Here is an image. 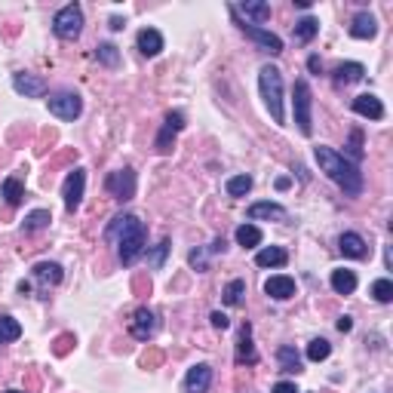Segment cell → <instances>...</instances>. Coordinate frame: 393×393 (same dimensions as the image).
I'll use <instances>...</instances> for the list:
<instances>
[{"label": "cell", "mask_w": 393, "mask_h": 393, "mask_svg": "<svg viewBox=\"0 0 393 393\" xmlns=\"http://www.w3.org/2000/svg\"><path fill=\"white\" fill-rule=\"evenodd\" d=\"M157 332V314L151 307H138L129 320V335L136 341H151Z\"/></svg>", "instance_id": "cell-10"}, {"label": "cell", "mask_w": 393, "mask_h": 393, "mask_svg": "<svg viewBox=\"0 0 393 393\" xmlns=\"http://www.w3.org/2000/svg\"><path fill=\"white\" fill-rule=\"evenodd\" d=\"M209 320H212V326H215V329H227V326H231V320H227V316L221 314V310H212V316H209Z\"/></svg>", "instance_id": "cell-41"}, {"label": "cell", "mask_w": 393, "mask_h": 393, "mask_svg": "<svg viewBox=\"0 0 393 393\" xmlns=\"http://www.w3.org/2000/svg\"><path fill=\"white\" fill-rule=\"evenodd\" d=\"M34 280H40L43 286H58L65 280V271H62V264H56V262H40V264H34Z\"/></svg>", "instance_id": "cell-21"}, {"label": "cell", "mask_w": 393, "mask_h": 393, "mask_svg": "<svg viewBox=\"0 0 393 393\" xmlns=\"http://www.w3.org/2000/svg\"><path fill=\"white\" fill-rule=\"evenodd\" d=\"M225 191L231 197H246L249 191H252V175H234V179H227Z\"/></svg>", "instance_id": "cell-33"}, {"label": "cell", "mask_w": 393, "mask_h": 393, "mask_svg": "<svg viewBox=\"0 0 393 393\" xmlns=\"http://www.w3.org/2000/svg\"><path fill=\"white\" fill-rule=\"evenodd\" d=\"M292 111H295V123H298L301 136H310L314 132V117H310V108H314V95H310L307 80H298L292 90Z\"/></svg>", "instance_id": "cell-5"}, {"label": "cell", "mask_w": 393, "mask_h": 393, "mask_svg": "<svg viewBox=\"0 0 393 393\" xmlns=\"http://www.w3.org/2000/svg\"><path fill=\"white\" fill-rule=\"evenodd\" d=\"M225 304L227 307H240L243 304V295H246V283H243V280H231V283L225 286Z\"/></svg>", "instance_id": "cell-30"}, {"label": "cell", "mask_w": 393, "mask_h": 393, "mask_svg": "<svg viewBox=\"0 0 393 393\" xmlns=\"http://www.w3.org/2000/svg\"><path fill=\"white\" fill-rule=\"evenodd\" d=\"M0 197H3L10 206H19L22 200H25V184H22L16 175H10V179L0 182Z\"/></svg>", "instance_id": "cell-24"}, {"label": "cell", "mask_w": 393, "mask_h": 393, "mask_svg": "<svg viewBox=\"0 0 393 393\" xmlns=\"http://www.w3.org/2000/svg\"><path fill=\"white\" fill-rule=\"evenodd\" d=\"M83 188H86V173L83 169H71L62 184V200H65V209L68 212L80 209V203H83Z\"/></svg>", "instance_id": "cell-8"}, {"label": "cell", "mask_w": 393, "mask_h": 393, "mask_svg": "<svg viewBox=\"0 0 393 393\" xmlns=\"http://www.w3.org/2000/svg\"><path fill=\"white\" fill-rule=\"evenodd\" d=\"M188 262H191V268H197V271H209V262H206V249H194L188 255Z\"/></svg>", "instance_id": "cell-40"}, {"label": "cell", "mask_w": 393, "mask_h": 393, "mask_svg": "<svg viewBox=\"0 0 393 393\" xmlns=\"http://www.w3.org/2000/svg\"><path fill=\"white\" fill-rule=\"evenodd\" d=\"M362 157H366V151H362V129H353L351 132V142H347V160L357 166Z\"/></svg>", "instance_id": "cell-35"}, {"label": "cell", "mask_w": 393, "mask_h": 393, "mask_svg": "<svg viewBox=\"0 0 393 393\" xmlns=\"http://www.w3.org/2000/svg\"><path fill=\"white\" fill-rule=\"evenodd\" d=\"M353 329V320H351V316H341V320H338V332H351Z\"/></svg>", "instance_id": "cell-44"}, {"label": "cell", "mask_w": 393, "mask_h": 393, "mask_svg": "<svg viewBox=\"0 0 393 393\" xmlns=\"http://www.w3.org/2000/svg\"><path fill=\"white\" fill-rule=\"evenodd\" d=\"M13 90L25 99H43L47 95V80L37 77V74H28V71H19L13 74Z\"/></svg>", "instance_id": "cell-11"}, {"label": "cell", "mask_w": 393, "mask_h": 393, "mask_svg": "<svg viewBox=\"0 0 393 393\" xmlns=\"http://www.w3.org/2000/svg\"><path fill=\"white\" fill-rule=\"evenodd\" d=\"M236 362H258V353H255V344H252V329L249 326H243L240 329V341H236Z\"/></svg>", "instance_id": "cell-23"}, {"label": "cell", "mask_w": 393, "mask_h": 393, "mask_svg": "<svg viewBox=\"0 0 393 393\" xmlns=\"http://www.w3.org/2000/svg\"><path fill=\"white\" fill-rule=\"evenodd\" d=\"M271 393H298V387H295V384H289V381H280V384H273Z\"/></svg>", "instance_id": "cell-42"}, {"label": "cell", "mask_w": 393, "mask_h": 393, "mask_svg": "<svg viewBox=\"0 0 393 393\" xmlns=\"http://www.w3.org/2000/svg\"><path fill=\"white\" fill-rule=\"evenodd\" d=\"M49 114L58 117V120H77L80 111H83V99H80L74 90H58L47 99Z\"/></svg>", "instance_id": "cell-6"}, {"label": "cell", "mask_w": 393, "mask_h": 393, "mask_svg": "<svg viewBox=\"0 0 393 393\" xmlns=\"http://www.w3.org/2000/svg\"><path fill=\"white\" fill-rule=\"evenodd\" d=\"M6 393H25V390H6Z\"/></svg>", "instance_id": "cell-47"}, {"label": "cell", "mask_w": 393, "mask_h": 393, "mask_svg": "<svg viewBox=\"0 0 393 393\" xmlns=\"http://www.w3.org/2000/svg\"><path fill=\"white\" fill-rule=\"evenodd\" d=\"M49 221H53V215H49L47 209H34V212L25 215L22 231H25V234H37V231H43V227H49Z\"/></svg>", "instance_id": "cell-28"}, {"label": "cell", "mask_w": 393, "mask_h": 393, "mask_svg": "<svg viewBox=\"0 0 393 393\" xmlns=\"http://www.w3.org/2000/svg\"><path fill=\"white\" fill-rule=\"evenodd\" d=\"M173 145H175V132H169L166 126H163L160 136H157V151L160 154H169V151H173Z\"/></svg>", "instance_id": "cell-38"}, {"label": "cell", "mask_w": 393, "mask_h": 393, "mask_svg": "<svg viewBox=\"0 0 393 393\" xmlns=\"http://www.w3.org/2000/svg\"><path fill=\"white\" fill-rule=\"evenodd\" d=\"M372 298L381 301V304H390L393 301V283H390L387 277H381V280H375V283H372Z\"/></svg>", "instance_id": "cell-36"}, {"label": "cell", "mask_w": 393, "mask_h": 393, "mask_svg": "<svg viewBox=\"0 0 393 393\" xmlns=\"http://www.w3.org/2000/svg\"><path fill=\"white\" fill-rule=\"evenodd\" d=\"M258 90H262V99L271 111V120L277 126L286 123V108H283V71L277 65H262L258 68Z\"/></svg>", "instance_id": "cell-3"}, {"label": "cell", "mask_w": 393, "mask_h": 393, "mask_svg": "<svg viewBox=\"0 0 393 393\" xmlns=\"http://www.w3.org/2000/svg\"><path fill=\"white\" fill-rule=\"evenodd\" d=\"M136 43H138V53L147 56V58L163 53V34L157 31V28H142L136 37Z\"/></svg>", "instance_id": "cell-15"}, {"label": "cell", "mask_w": 393, "mask_h": 393, "mask_svg": "<svg viewBox=\"0 0 393 393\" xmlns=\"http://www.w3.org/2000/svg\"><path fill=\"white\" fill-rule=\"evenodd\" d=\"M234 19H236V28H240V31L246 34L249 40H255L258 47L264 49V53H271V56H280V53H283V40H280L277 34L264 31V28H258V25H249V22H243L240 16H234Z\"/></svg>", "instance_id": "cell-9"}, {"label": "cell", "mask_w": 393, "mask_h": 393, "mask_svg": "<svg viewBox=\"0 0 393 393\" xmlns=\"http://www.w3.org/2000/svg\"><path fill=\"white\" fill-rule=\"evenodd\" d=\"M236 243L246 246V249L258 246V243H262V231H258L255 225H240V227H236Z\"/></svg>", "instance_id": "cell-32"}, {"label": "cell", "mask_w": 393, "mask_h": 393, "mask_svg": "<svg viewBox=\"0 0 393 393\" xmlns=\"http://www.w3.org/2000/svg\"><path fill=\"white\" fill-rule=\"evenodd\" d=\"M163 126H166L169 132H182L184 129V114H182V111H169L166 123H163Z\"/></svg>", "instance_id": "cell-39"}, {"label": "cell", "mask_w": 393, "mask_h": 393, "mask_svg": "<svg viewBox=\"0 0 393 393\" xmlns=\"http://www.w3.org/2000/svg\"><path fill=\"white\" fill-rule=\"evenodd\" d=\"M111 28H114V31H120V28H123V19L114 16V19H111Z\"/></svg>", "instance_id": "cell-46"}, {"label": "cell", "mask_w": 393, "mask_h": 393, "mask_svg": "<svg viewBox=\"0 0 393 393\" xmlns=\"http://www.w3.org/2000/svg\"><path fill=\"white\" fill-rule=\"evenodd\" d=\"M286 218H289V212L280 203H271V200L249 206V221H286Z\"/></svg>", "instance_id": "cell-14"}, {"label": "cell", "mask_w": 393, "mask_h": 393, "mask_svg": "<svg viewBox=\"0 0 393 393\" xmlns=\"http://www.w3.org/2000/svg\"><path fill=\"white\" fill-rule=\"evenodd\" d=\"M95 58L111 71L120 68V49H117L114 43H99V47H95Z\"/></svg>", "instance_id": "cell-29"}, {"label": "cell", "mask_w": 393, "mask_h": 393, "mask_svg": "<svg viewBox=\"0 0 393 393\" xmlns=\"http://www.w3.org/2000/svg\"><path fill=\"white\" fill-rule=\"evenodd\" d=\"M286 262H289V252L283 246H264V249H258V255H255L258 268H283Z\"/></svg>", "instance_id": "cell-22"}, {"label": "cell", "mask_w": 393, "mask_h": 393, "mask_svg": "<svg viewBox=\"0 0 393 393\" xmlns=\"http://www.w3.org/2000/svg\"><path fill=\"white\" fill-rule=\"evenodd\" d=\"M338 249H341V255H347V258H366L369 255L366 240H362L360 234H353V231L338 236Z\"/></svg>", "instance_id": "cell-18"}, {"label": "cell", "mask_w": 393, "mask_h": 393, "mask_svg": "<svg viewBox=\"0 0 393 393\" xmlns=\"http://www.w3.org/2000/svg\"><path fill=\"white\" fill-rule=\"evenodd\" d=\"M209 252H225V240H221V236H218V240H215L212 246H209Z\"/></svg>", "instance_id": "cell-45"}, {"label": "cell", "mask_w": 393, "mask_h": 393, "mask_svg": "<svg viewBox=\"0 0 393 393\" xmlns=\"http://www.w3.org/2000/svg\"><path fill=\"white\" fill-rule=\"evenodd\" d=\"M105 240H114L117 243V255H120V262L129 268V264H136L138 255L145 252L147 234H145V225L136 218V215L123 212V215H117V218L108 225Z\"/></svg>", "instance_id": "cell-1"}, {"label": "cell", "mask_w": 393, "mask_h": 393, "mask_svg": "<svg viewBox=\"0 0 393 393\" xmlns=\"http://www.w3.org/2000/svg\"><path fill=\"white\" fill-rule=\"evenodd\" d=\"M329 283H332V289H335L338 295H351L353 289H357V273H353V271H344V268H341V271H332V280H329Z\"/></svg>", "instance_id": "cell-25"}, {"label": "cell", "mask_w": 393, "mask_h": 393, "mask_svg": "<svg viewBox=\"0 0 393 393\" xmlns=\"http://www.w3.org/2000/svg\"><path fill=\"white\" fill-rule=\"evenodd\" d=\"M353 114H360V117H366V120H381L384 117V105H381V99L372 93H362L353 99Z\"/></svg>", "instance_id": "cell-13"}, {"label": "cell", "mask_w": 393, "mask_h": 393, "mask_svg": "<svg viewBox=\"0 0 393 393\" xmlns=\"http://www.w3.org/2000/svg\"><path fill=\"white\" fill-rule=\"evenodd\" d=\"M234 13L236 16H246L243 22H268L271 19V3H262V0H246V3H240V6H234Z\"/></svg>", "instance_id": "cell-20"}, {"label": "cell", "mask_w": 393, "mask_h": 393, "mask_svg": "<svg viewBox=\"0 0 393 393\" xmlns=\"http://www.w3.org/2000/svg\"><path fill=\"white\" fill-rule=\"evenodd\" d=\"M136 184H138L136 173L126 166V169H117V173L108 175V179H105V191L117 200V203H129V200L136 197Z\"/></svg>", "instance_id": "cell-7"}, {"label": "cell", "mask_w": 393, "mask_h": 393, "mask_svg": "<svg viewBox=\"0 0 393 393\" xmlns=\"http://www.w3.org/2000/svg\"><path fill=\"white\" fill-rule=\"evenodd\" d=\"M22 338V326L13 316H0V344H10V341Z\"/></svg>", "instance_id": "cell-31"}, {"label": "cell", "mask_w": 393, "mask_h": 393, "mask_svg": "<svg viewBox=\"0 0 393 393\" xmlns=\"http://www.w3.org/2000/svg\"><path fill=\"white\" fill-rule=\"evenodd\" d=\"M277 362H280L283 372H301V357H298V351H295L292 344L277 347Z\"/></svg>", "instance_id": "cell-27"}, {"label": "cell", "mask_w": 393, "mask_h": 393, "mask_svg": "<svg viewBox=\"0 0 393 393\" xmlns=\"http://www.w3.org/2000/svg\"><path fill=\"white\" fill-rule=\"evenodd\" d=\"M314 157H316V163H320L323 173L329 175V179L335 182L347 197H360L362 194V173H360V166H353L344 154H338V151H332V147L320 145L314 151Z\"/></svg>", "instance_id": "cell-2"}, {"label": "cell", "mask_w": 393, "mask_h": 393, "mask_svg": "<svg viewBox=\"0 0 393 393\" xmlns=\"http://www.w3.org/2000/svg\"><path fill=\"white\" fill-rule=\"evenodd\" d=\"M375 34H378V22L372 13H366V10L357 13L351 22V37H357V40H372Z\"/></svg>", "instance_id": "cell-16"}, {"label": "cell", "mask_w": 393, "mask_h": 393, "mask_svg": "<svg viewBox=\"0 0 393 393\" xmlns=\"http://www.w3.org/2000/svg\"><path fill=\"white\" fill-rule=\"evenodd\" d=\"M166 255H169V240H160L157 246L147 252V264H151L154 271H160V268H163V262H166Z\"/></svg>", "instance_id": "cell-37"}, {"label": "cell", "mask_w": 393, "mask_h": 393, "mask_svg": "<svg viewBox=\"0 0 393 393\" xmlns=\"http://www.w3.org/2000/svg\"><path fill=\"white\" fill-rule=\"evenodd\" d=\"M329 353H332V344H329L326 338H314V341L307 344V360H310V362H323L326 357H329Z\"/></svg>", "instance_id": "cell-34"}, {"label": "cell", "mask_w": 393, "mask_h": 393, "mask_svg": "<svg viewBox=\"0 0 393 393\" xmlns=\"http://www.w3.org/2000/svg\"><path fill=\"white\" fill-rule=\"evenodd\" d=\"M264 292H268L273 301H289L295 295V280L283 277V273H280V277H271L268 283H264Z\"/></svg>", "instance_id": "cell-17"}, {"label": "cell", "mask_w": 393, "mask_h": 393, "mask_svg": "<svg viewBox=\"0 0 393 393\" xmlns=\"http://www.w3.org/2000/svg\"><path fill=\"white\" fill-rule=\"evenodd\" d=\"M292 34H295V40H298V43H310L316 34H320V22H316L314 16H304V19L295 22V31Z\"/></svg>", "instance_id": "cell-26"}, {"label": "cell", "mask_w": 393, "mask_h": 393, "mask_svg": "<svg viewBox=\"0 0 393 393\" xmlns=\"http://www.w3.org/2000/svg\"><path fill=\"white\" fill-rule=\"evenodd\" d=\"M362 77H366V68H362L360 62H344V65H338V68L332 71V80H335L338 86H351V83H360Z\"/></svg>", "instance_id": "cell-19"}, {"label": "cell", "mask_w": 393, "mask_h": 393, "mask_svg": "<svg viewBox=\"0 0 393 393\" xmlns=\"http://www.w3.org/2000/svg\"><path fill=\"white\" fill-rule=\"evenodd\" d=\"M209 387H212V366H206V362L191 366L188 375H184V393H209Z\"/></svg>", "instance_id": "cell-12"}, {"label": "cell", "mask_w": 393, "mask_h": 393, "mask_svg": "<svg viewBox=\"0 0 393 393\" xmlns=\"http://www.w3.org/2000/svg\"><path fill=\"white\" fill-rule=\"evenodd\" d=\"M307 68L314 71V74H320V71H323V62H320L316 56H310V58H307Z\"/></svg>", "instance_id": "cell-43"}, {"label": "cell", "mask_w": 393, "mask_h": 393, "mask_svg": "<svg viewBox=\"0 0 393 393\" xmlns=\"http://www.w3.org/2000/svg\"><path fill=\"white\" fill-rule=\"evenodd\" d=\"M53 31H56V37H62V40H77L80 31H83V10H80V3H68L56 13Z\"/></svg>", "instance_id": "cell-4"}]
</instances>
